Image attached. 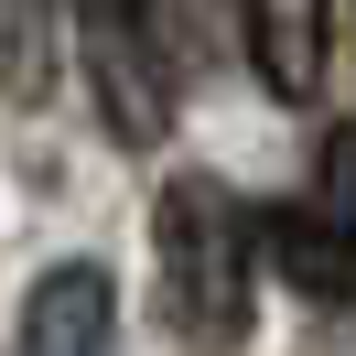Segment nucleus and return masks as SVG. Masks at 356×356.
<instances>
[{
    "instance_id": "nucleus-5",
    "label": "nucleus",
    "mask_w": 356,
    "mask_h": 356,
    "mask_svg": "<svg viewBox=\"0 0 356 356\" xmlns=\"http://www.w3.org/2000/svg\"><path fill=\"white\" fill-rule=\"evenodd\" d=\"M259 259L281 270L302 302H356V227L346 216H270Z\"/></svg>"
},
{
    "instance_id": "nucleus-6",
    "label": "nucleus",
    "mask_w": 356,
    "mask_h": 356,
    "mask_svg": "<svg viewBox=\"0 0 356 356\" xmlns=\"http://www.w3.org/2000/svg\"><path fill=\"white\" fill-rule=\"evenodd\" d=\"M54 87V0H0V97L44 108Z\"/></svg>"
},
{
    "instance_id": "nucleus-3",
    "label": "nucleus",
    "mask_w": 356,
    "mask_h": 356,
    "mask_svg": "<svg viewBox=\"0 0 356 356\" xmlns=\"http://www.w3.org/2000/svg\"><path fill=\"white\" fill-rule=\"evenodd\" d=\"M238 33H248V76L281 108L324 97V76H334V0H238Z\"/></svg>"
},
{
    "instance_id": "nucleus-1",
    "label": "nucleus",
    "mask_w": 356,
    "mask_h": 356,
    "mask_svg": "<svg viewBox=\"0 0 356 356\" xmlns=\"http://www.w3.org/2000/svg\"><path fill=\"white\" fill-rule=\"evenodd\" d=\"M152 248H162V313L195 356H238L248 346V205L216 173H173L152 205Z\"/></svg>"
},
{
    "instance_id": "nucleus-7",
    "label": "nucleus",
    "mask_w": 356,
    "mask_h": 356,
    "mask_svg": "<svg viewBox=\"0 0 356 356\" xmlns=\"http://www.w3.org/2000/svg\"><path fill=\"white\" fill-rule=\"evenodd\" d=\"M324 216H346V227H356V119L324 140Z\"/></svg>"
},
{
    "instance_id": "nucleus-4",
    "label": "nucleus",
    "mask_w": 356,
    "mask_h": 356,
    "mask_svg": "<svg viewBox=\"0 0 356 356\" xmlns=\"http://www.w3.org/2000/svg\"><path fill=\"white\" fill-rule=\"evenodd\" d=\"M119 346V291L97 259H54L22 302V356H108Z\"/></svg>"
},
{
    "instance_id": "nucleus-2",
    "label": "nucleus",
    "mask_w": 356,
    "mask_h": 356,
    "mask_svg": "<svg viewBox=\"0 0 356 356\" xmlns=\"http://www.w3.org/2000/svg\"><path fill=\"white\" fill-rule=\"evenodd\" d=\"M76 33H87V76H97V119L130 152L173 140V44H162L152 0H76Z\"/></svg>"
}]
</instances>
